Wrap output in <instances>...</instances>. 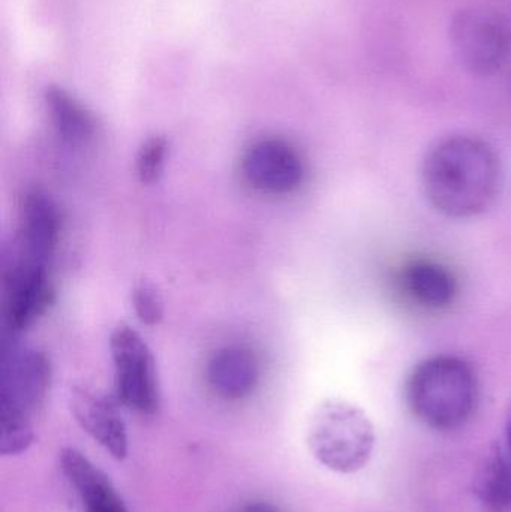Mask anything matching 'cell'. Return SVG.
<instances>
[{"label": "cell", "instance_id": "obj_1", "mask_svg": "<svg viewBox=\"0 0 511 512\" xmlns=\"http://www.w3.org/2000/svg\"><path fill=\"white\" fill-rule=\"evenodd\" d=\"M422 182L432 206L453 219L482 215L500 195L503 167L488 141L452 135L438 141L423 161Z\"/></svg>", "mask_w": 511, "mask_h": 512}, {"label": "cell", "instance_id": "obj_2", "mask_svg": "<svg viewBox=\"0 0 511 512\" xmlns=\"http://www.w3.org/2000/svg\"><path fill=\"white\" fill-rule=\"evenodd\" d=\"M51 381V363L44 351L12 349L0 375V453L18 456L35 439L33 420L44 405Z\"/></svg>", "mask_w": 511, "mask_h": 512}, {"label": "cell", "instance_id": "obj_3", "mask_svg": "<svg viewBox=\"0 0 511 512\" xmlns=\"http://www.w3.org/2000/svg\"><path fill=\"white\" fill-rule=\"evenodd\" d=\"M407 400L413 414L426 426L452 430L473 414L477 379L470 364L452 355L428 358L410 375Z\"/></svg>", "mask_w": 511, "mask_h": 512}, {"label": "cell", "instance_id": "obj_4", "mask_svg": "<svg viewBox=\"0 0 511 512\" xmlns=\"http://www.w3.org/2000/svg\"><path fill=\"white\" fill-rule=\"evenodd\" d=\"M308 447L324 468L336 474H356L374 453V426L359 406L345 400H326L312 415Z\"/></svg>", "mask_w": 511, "mask_h": 512}, {"label": "cell", "instance_id": "obj_5", "mask_svg": "<svg viewBox=\"0 0 511 512\" xmlns=\"http://www.w3.org/2000/svg\"><path fill=\"white\" fill-rule=\"evenodd\" d=\"M117 399L141 415L159 408L158 372L155 357L143 337L126 324L117 325L110 337Z\"/></svg>", "mask_w": 511, "mask_h": 512}, {"label": "cell", "instance_id": "obj_6", "mask_svg": "<svg viewBox=\"0 0 511 512\" xmlns=\"http://www.w3.org/2000/svg\"><path fill=\"white\" fill-rule=\"evenodd\" d=\"M450 41L462 66L474 74H495L510 53L506 21L486 9H464L452 21Z\"/></svg>", "mask_w": 511, "mask_h": 512}, {"label": "cell", "instance_id": "obj_7", "mask_svg": "<svg viewBox=\"0 0 511 512\" xmlns=\"http://www.w3.org/2000/svg\"><path fill=\"white\" fill-rule=\"evenodd\" d=\"M246 182L266 194H288L299 188L305 176L302 158L282 140H261L252 144L242 159Z\"/></svg>", "mask_w": 511, "mask_h": 512}, {"label": "cell", "instance_id": "obj_8", "mask_svg": "<svg viewBox=\"0 0 511 512\" xmlns=\"http://www.w3.org/2000/svg\"><path fill=\"white\" fill-rule=\"evenodd\" d=\"M6 321L12 331H23L38 321L54 301L47 265L14 259L6 270Z\"/></svg>", "mask_w": 511, "mask_h": 512}, {"label": "cell", "instance_id": "obj_9", "mask_svg": "<svg viewBox=\"0 0 511 512\" xmlns=\"http://www.w3.org/2000/svg\"><path fill=\"white\" fill-rule=\"evenodd\" d=\"M68 403L78 426L114 460L122 462L128 457L129 441L125 423L107 397L75 385L69 390Z\"/></svg>", "mask_w": 511, "mask_h": 512}, {"label": "cell", "instance_id": "obj_10", "mask_svg": "<svg viewBox=\"0 0 511 512\" xmlns=\"http://www.w3.org/2000/svg\"><path fill=\"white\" fill-rule=\"evenodd\" d=\"M60 215L53 198L42 189H30L21 207V230L18 236L20 261L47 265L59 239Z\"/></svg>", "mask_w": 511, "mask_h": 512}, {"label": "cell", "instance_id": "obj_11", "mask_svg": "<svg viewBox=\"0 0 511 512\" xmlns=\"http://www.w3.org/2000/svg\"><path fill=\"white\" fill-rule=\"evenodd\" d=\"M60 468L84 512H129L110 478L80 451L65 448L60 453Z\"/></svg>", "mask_w": 511, "mask_h": 512}, {"label": "cell", "instance_id": "obj_12", "mask_svg": "<svg viewBox=\"0 0 511 512\" xmlns=\"http://www.w3.org/2000/svg\"><path fill=\"white\" fill-rule=\"evenodd\" d=\"M260 367L257 358L242 346L219 349L207 366V382L216 396L228 402L245 399L257 387Z\"/></svg>", "mask_w": 511, "mask_h": 512}, {"label": "cell", "instance_id": "obj_13", "mask_svg": "<svg viewBox=\"0 0 511 512\" xmlns=\"http://www.w3.org/2000/svg\"><path fill=\"white\" fill-rule=\"evenodd\" d=\"M411 297L429 309H443L455 300V277L443 265L432 261L413 262L404 274Z\"/></svg>", "mask_w": 511, "mask_h": 512}, {"label": "cell", "instance_id": "obj_14", "mask_svg": "<svg viewBox=\"0 0 511 512\" xmlns=\"http://www.w3.org/2000/svg\"><path fill=\"white\" fill-rule=\"evenodd\" d=\"M54 128L63 140L72 144L84 143L95 132V122L89 111L78 104L65 90L51 87L45 95Z\"/></svg>", "mask_w": 511, "mask_h": 512}, {"label": "cell", "instance_id": "obj_15", "mask_svg": "<svg viewBox=\"0 0 511 512\" xmlns=\"http://www.w3.org/2000/svg\"><path fill=\"white\" fill-rule=\"evenodd\" d=\"M477 495L489 512H511V454L497 450L486 459Z\"/></svg>", "mask_w": 511, "mask_h": 512}, {"label": "cell", "instance_id": "obj_16", "mask_svg": "<svg viewBox=\"0 0 511 512\" xmlns=\"http://www.w3.org/2000/svg\"><path fill=\"white\" fill-rule=\"evenodd\" d=\"M132 306L135 315L144 325L155 327L164 319L165 301L161 289L149 279H141L132 289Z\"/></svg>", "mask_w": 511, "mask_h": 512}, {"label": "cell", "instance_id": "obj_17", "mask_svg": "<svg viewBox=\"0 0 511 512\" xmlns=\"http://www.w3.org/2000/svg\"><path fill=\"white\" fill-rule=\"evenodd\" d=\"M167 153L168 143L164 137H152L144 141L135 161L137 176L143 185H155L161 180Z\"/></svg>", "mask_w": 511, "mask_h": 512}, {"label": "cell", "instance_id": "obj_18", "mask_svg": "<svg viewBox=\"0 0 511 512\" xmlns=\"http://www.w3.org/2000/svg\"><path fill=\"white\" fill-rule=\"evenodd\" d=\"M240 512H281L275 505L269 502H254V504L246 505Z\"/></svg>", "mask_w": 511, "mask_h": 512}, {"label": "cell", "instance_id": "obj_19", "mask_svg": "<svg viewBox=\"0 0 511 512\" xmlns=\"http://www.w3.org/2000/svg\"><path fill=\"white\" fill-rule=\"evenodd\" d=\"M507 444H509V453L511 454V412L509 421H507Z\"/></svg>", "mask_w": 511, "mask_h": 512}]
</instances>
